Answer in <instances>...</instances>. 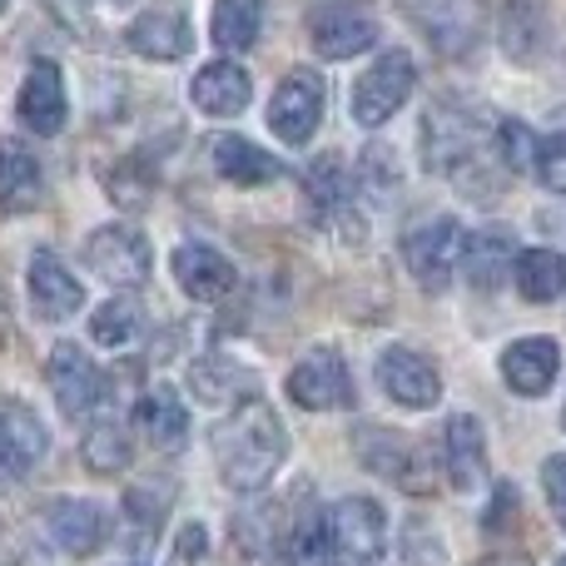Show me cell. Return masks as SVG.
Instances as JSON below:
<instances>
[{"instance_id":"obj_8","label":"cell","mask_w":566,"mask_h":566,"mask_svg":"<svg viewBox=\"0 0 566 566\" xmlns=\"http://www.w3.org/2000/svg\"><path fill=\"white\" fill-rule=\"evenodd\" d=\"M45 378H50V392H55L65 418H90V412L105 408V398H109V373L95 368L80 343H55V353H50V363H45Z\"/></svg>"},{"instance_id":"obj_26","label":"cell","mask_w":566,"mask_h":566,"mask_svg":"<svg viewBox=\"0 0 566 566\" xmlns=\"http://www.w3.org/2000/svg\"><path fill=\"white\" fill-rule=\"evenodd\" d=\"M303 199H308L313 219L318 224H338V219H353V179L343 169L338 155H318L303 175Z\"/></svg>"},{"instance_id":"obj_32","label":"cell","mask_w":566,"mask_h":566,"mask_svg":"<svg viewBox=\"0 0 566 566\" xmlns=\"http://www.w3.org/2000/svg\"><path fill=\"white\" fill-rule=\"evenodd\" d=\"M80 458H85V468L95 472V478H119V472L129 468V438H125V428L119 422H109V418H99L95 428L85 432V442H80Z\"/></svg>"},{"instance_id":"obj_41","label":"cell","mask_w":566,"mask_h":566,"mask_svg":"<svg viewBox=\"0 0 566 566\" xmlns=\"http://www.w3.org/2000/svg\"><path fill=\"white\" fill-rule=\"evenodd\" d=\"M542 488H547L552 517L566 527V458H562V452H552V458L542 462Z\"/></svg>"},{"instance_id":"obj_31","label":"cell","mask_w":566,"mask_h":566,"mask_svg":"<svg viewBox=\"0 0 566 566\" xmlns=\"http://www.w3.org/2000/svg\"><path fill=\"white\" fill-rule=\"evenodd\" d=\"M169 512V482H139V488L125 492V522H129V547L145 552L149 542H155L159 522H165Z\"/></svg>"},{"instance_id":"obj_27","label":"cell","mask_w":566,"mask_h":566,"mask_svg":"<svg viewBox=\"0 0 566 566\" xmlns=\"http://www.w3.org/2000/svg\"><path fill=\"white\" fill-rule=\"evenodd\" d=\"M512 259H517V249H512L507 229H482V234H472L462 244V274H468V283L478 293H497Z\"/></svg>"},{"instance_id":"obj_36","label":"cell","mask_w":566,"mask_h":566,"mask_svg":"<svg viewBox=\"0 0 566 566\" xmlns=\"http://www.w3.org/2000/svg\"><path fill=\"white\" fill-rule=\"evenodd\" d=\"M537 40H542V15L527 0H512V6L502 10V45H507V55L532 60L537 55Z\"/></svg>"},{"instance_id":"obj_14","label":"cell","mask_w":566,"mask_h":566,"mask_svg":"<svg viewBox=\"0 0 566 566\" xmlns=\"http://www.w3.org/2000/svg\"><path fill=\"white\" fill-rule=\"evenodd\" d=\"M125 45L135 50V55L155 60V65H169V60H179V55L195 50V30H189V20H185L179 6H149L129 20Z\"/></svg>"},{"instance_id":"obj_22","label":"cell","mask_w":566,"mask_h":566,"mask_svg":"<svg viewBox=\"0 0 566 566\" xmlns=\"http://www.w3.org/2000/svg\"><path fill=\"white\" fill-rule=\"evenodd\" d=\"M169 264H175L179 289H185L189 298H199V303L224 298V293L239 283L234 264H229V259L219 254V249H209V244H179Z\"/></svg>"},{"instance_id":"obj_17","label":"cell","mask_w":566,"mask_h":566,"mask_svg":"<svg viewBox=\"0 0 566 566\" xmlns=\"http://www.w3.org/2000/svg\"><path fill=\"white\" fill-rule=\"evenodd\" d=\"M20 125L35 129V135H60V125H65V75H60L55 60H35L25 75V85H20Z\"/></svg>"},{"instance_id":"obj_28","label":"cell","mask_w":566,"mask_h":566,"mask_svg":"<svg viewBox=\"0 0 566 566\" xmlns=\"http://www.w3.org/2000/svg\"><path fill=\"white\" fill-rule=\"evenodd\" d=\"M214 169L219 179H229V185H274L283 175V165L274 155H264L259 145H249L244 135H219L214 139Z\"/></svg>"},{"instance_id":"obj_37","label":"cell","mask_w":566,"mask_h":566,"mask_svg":"<svg viewBox=\"0 0 566 566\" xmlns=\"http://www.w3.org/2000/svg\"><path fill=\"white\" fill-rule=\"evenodd\" d=\"M497 155H502V165H507V175H517V169H532L537 139H532V129L522 125V119H497Z\"/></svg>"},{"instance_id":"obj_18","label":"cell","mask_w":566,"mask_h":566,"mask_svg":"<svg viewBox=\"0 0 566 566\" xmlns=\"http://www.w3.org/2000/svg\"><path fill=\"white\" fill-rule=\"evenodd\" d=\"M189 388H195L199 402L224 408V412L239 408L244 398H259V378L239 358H229V353H209V358H199L195 368H189Z\"/></svg>"},{"instance_id":"obj_16","label":"cell","mask_w":566,"mask_h":566,"mask_svg":"<svg viewBox=\"0 0 566 566\" xmlns=\"http://www.w3.org/2000/svg\"><path fill=\"white\" fill-rule=\"evenodd\" d=\"M25 293H30V308H35L45 323H65V318H75V313L85 308V283L70 274L55 254H45V249L30 259Z\"/></svg>"},{"instance_id":"obj_1","label":"cell","mask_w":566,"mask_h":566,"mask_svg":"<svg viewBox=\"0 0 566 566\" xmlns=\"http://www.w3.org/2000/svg\"><path fill=\"white\" fill-rule=\"evenodd\" d=\"M422 165L428 175L458 185L468 199H482L478 179H488L492 195H502V175H507L497 155V125H488L478 109L458 99H438L422 115Z\"/></svg>"},{"instance_id":"obj_20","label":"cell","mask_w":566,"mask_h":566,"mask_svg":"<svg viewBox=\"0 0 566 566\" xmlns=\"http://www.w3.org/2000/svg\"><path fill=\"white\" fill-rule=\"evenodd\" d=\"M135 428H139V438H145L149 448H159V452L185 448V438H189V412H185V402H179V392L169 388V382H155L149 392H139V402H135Z\"/></svg>"},{"instance_id":"obj_44","label":"cell","mask_w":566,"mask_h":566,"mask_svg":"<svg viewBox=\"0 0 566 566\" xmlns=\"http://www.w3.org/2000/svg\"><path fill=\"white\" fill-rule=\"evenodd\" d=\"M10 333H15V323H10V298H6V289H0V348L10 343Z\"/></svg>"},{"instance_id":"obj_38","label":"cell","mask_w":566,"mask_h":566,"mask_svg":"<svg viewBox=\"0 0 566 566\" xmlns=\"http://www.w3.org/2000/svg\"><path fill=\"white\" fill-rule=\"evenodd\" d=\"M532 175L537 185H547L552 195H566V135H547L532 155Z\"/></svg>"},{"instance_id":"obj_34","label":"cell","mask_w":566,"mask_h":566,"mask_svg":"<svg viewBox=\"0 0 566 566\" xmlns=\"http://www.w3.org/2000/svg\"><path fill=\"white\" fill-rule=\"evenodd\" d=\"M139 303L135 298H109L99 303V313L90 318V338L105 343V348H125V343L139 338Z\"/></svg>"},{"instance_id":"obj_39","label":"cell","mask_w":566,"mask_h":566,"mask_svg":"<svg viewBox=\"0 0 566 566\" xmlns=\"http://www.w3.org/2000/svg\"><path fill=\"white\" fill-rule=\"evenodd\" d=\"M363 185H368V195H398V159H392L388 145H368V155H363Z\"/></svg>"},{"instance_id":"obj_4","label":"cell","mask_w":566,"mask_h":566,"mask_svg":"<svg viewBox=\"0 0 566 566\" xmlns=\"http://www.w3.org/2000/svg\"><path fill=\"white\" fill-rule=\"evenodd\" d=\"M412 85H418V60L408 50H382L353 85V119L363 129H378L408 105Z\"/></svg>"},{"instance_id":"obj_6","label":"cell","mask_w":566,"mask_h":566,"mask_svg":"<svg viewBox=\"0 0 566 566\" xmlns=\"http://www.w3.org/2000/svg\"><path fill=\"white\" fill-rule=\"evenodd\" d=\"M358 462L378 478H388L392 488L412 492V497H428L438 488L432 478V462L422 452V442H412L408 432H392V428H363L358 432Z\"/></svg>"},{"instance_id":"obj_43","label":"cell","mask_w":566,"mask_h":566,"mask_svg":"<svg viewBox=\"0 0 566 566\" xmlns=\"http://www.w3.org/2000/svg\"><path fill=\"white\" fill-rule=\"evenodd\" d=\"M205 552H209V532L199 527V522H189V527L179 532V542H175V566H195Z\"/></svg>"},{"instance_id":"obj_19","label":"cell","mask_w":566,"mask_h":566,"mask_svg":"<svg viewBox=\"0 0 566 566\" xmlns=\"http://www.w3.org/2000/svg\"><path fill=\"white\" fill-rule=\"evenodd\" d=\"M562 368V348L552 338H517L502 353V378L517 398H542V392L557 382Z\"/></svg>"},{"instance_id":"obj_25","label":"cell","mask_w":566,"mask_h":566,"mask_svg":"<svg viewBox=\"0 0 566 566\" xmlns=\"http://www.w3.org/2000/svg\"><path fill=\"white\" fill-rule=\"evenodd\" d=\"M195 105L205 109V115L214 119H234L249 109V95H254V85H249L244 65H234V60H214V65H205L195 75Z\"/></svg>"},{"instance_id":"obj_15","label":"cell","mask_w":566,"mask_h":566,"mask_svg":"<svg viewBox=\"0 0 566 566\" xmlns=\"http://www.w3.org/2000/svg\"><path fill=\"white\" fill-rule=\"evenodd\" d=\"M378 378H382V388H388V398L402 402V408H432V402L442 398L438 363L418 348H388L378 358Z\"/></svg>"},{"instance_id":"obj_33","label":"cell","mask_w":566,"mask_h":566,"mask_svg":"<svg viewBox=\"0 0 566 566\" xmlns=\"http://www.w3.org/2000/svg\"><path fill=\"white\" fill-rule=\"evenodd\" d=\"M155 159L149 155H129V159H119L115 169H109V179H105V189H109V199H115L119 209H145L149 199H155Z\"/></svg>"},{"instance_id":"obj_11","label":"cell","mask_w":566,"mask_h":566,"mask_svg":"<svg viewBox=\"0 0 566 566\" xmlns=\"http://www.w3.org/2000/svg\"><path fill=\"white\" fill-rule=\"evenodd\" d=\"M289 398L303 412H333V408H353V378L343 353L333 348H313L293 363L289 373Z\"/></svg>"},{"instance_id":"obj_42","label":"cell","mask_w":566,"mask_h":566,"mask_svg":"<svg viewBox=\"0 0 566 566\" xmlns=\"http://www.w3.org/2000/svg\"><path fill=\"white\" fill-rule=\"evenodd\" d=\"M512 517H517V488H512V482H502V488L492 492V507H488V517H482V527H488V532H507Z\"/></svg>"},{"instance_id":"obj_47","label":"cell","mask_w":566,"mask_h":566,"mask_svg":"<svg viewBox=\"0 0 566 566\" xmlns=\"http://www.w3.org/2000/svg\"><path fill=\"white\" fill-rule=\"evenodd\" d=\"M0 10H6V0H0Z\"/></svg>"},{"instance_id":"obj_35","label":"cell","mask_w":566,"mask_h":566,"mask_svg":"<svg viewBox=\"0 0 566 566\" xmlns=\"http://www.w3.org/2000/svg\"><path fill=\"white\" fill-rule=\"evenodd\" d=\"M328 557V532H323V512L303 507L298 522L289 527V537H283V562L289 566H318Z\"/></svg>"},{"instance_id":"obj_10","label":"cell","mask_w":566,"mask_h":566,"mask_svg":"<svg viewBox=\"0 0 566 566\" xmlns=\"http://www.w3.org/2000/svg\"><path fill=\"white\" fill-rule=\"evenodd\" d=\"M35 527H40V537H45L55 552H65V557H95V552L109 542V517L85 497L45 502Z\"/></svg>"},{"instance_id":"obj_2","label":"cell","mask_w":566,"mask_h":566,"mask_svg":"<svg viewBox=\"0 0 566 566\" xmlns=\"http://www.w3.org/2000/svg\"><path fill=\"white\" fill-rule=\"evenodd\" d=\"M283 452H289V438H283V422L274 418V408L264 398H244L214 428L219 478L234 492H244V497L274 482V472L283 468Z\"/></svg>"},{"instance_id":"obj_7","label":"cell","mask_w":566,"mask_h":566,"mask_svg":"<svg viewBox=\"0 0 566 566\" xmlns=\"http://www.w3.org/2000/svg\"><path fill=\"white\" fill-rule=\"evenodd\" d=\"M412 30H422L438 55L462 60L478 50L482 40V6L478 0H398Z\"/></svg>"},{"instance_id":"obj_3","label":"cell","mask_w":566,"mask_h":566,"mask_svg":"<svg viewBox=\"0 0 566 566\" xmlns=\"http://www.w3.org/2000/svg\"><path fill=\"white\" fill-rule=\"evenodd\" d=\"M323 532H328V552L348 566H373L388 552V512L378 497H343L338 507L323 512Z\"/></svg>"},{"instance_id":"obj_30","label":"cell","mask_w":566,"mask_h":566,"mask_svg":"<svg viewBox=\"0 0 566 566\" xmlns=\"http://www.w3.org/2000/svg\"><path fill=\"white\" fill-rule=\"evenodd\" d=\"M214 45L219 50H249L259 45V30H264V0H214Z\"/></svg>"},{"instance_id":"obj_5","label":"cell","mask_w":566,"mask_h":566,"mask_svg":"<svg viewBox=\"0 0 566 566\" xmlns=\"http://www.w3.org/2000/svg\"><path fill=\"white\" fill-rule=\"evenodd\" d=\"M308 40L323 60H353L378 45V6L368 0H318L308 6Z\"/></svg>"},{"instance_id":"obj_45","label":"cell","mask_w":566,"mask_h":566,"mask_svg":"<svg viewBox=\"0 0 566 566\" xmlns=\"http://www.w3.org/2000/svg\"><path fill=\"white\" fill-rule=\"evenodd\" d=\"M478 566H532L527 557H488V562H478Z\"/></svg>"},{"instance_id":"obj_21","label":"cell","mask_w":566,"mask_h":566,"mask_svg":"<svg viewBox=\"0 0 566 566\" xmlns=\"http://www.w3.org/2000/svg\"><path fill=\"white\" fill-rule=\"evenodd\" d=\"M40 195H45L40 159L20 139H0V219L30 214L40 205Z\"/></svg>"},{"instance_id":"obj_40","label":"cell","mask_w":566,"mask_h":566,"mask_svg":"<svg viewBox=\"0 0 566 566\" xmlns=\"http://www.w3.org/2000/svg\"><path fill=\"white\" fill-rule=\"evenodd\" d=\"M402 552H408V566H442L438 532H432L428 522H418V517H408V527H402Z\"/></svg>"},{"instance_id":"obj_24","label":"cell","mask_w":566,"mask_h":566,"mask_svg":"<svg viewBox=\"0 0 566 566\" xmlns=\"http://www.w3.org/2000/svg\"><path fill=\"white\" fill-rule=\"evenodd\" d=\"M50 452V432L25 402H0V462L15 472L40 468V458Z\"/></svg>"},{"instance_id":"obj_29","label":"cell","mask_w":566,"mask_h":566,"mask_svg":"<svg viewBox=\"0 0 566 566\" xmlns=\"http://www.w3.org/2000/svg\"><path fill=\"white\" fill-rule=\"evenodd\" d=\"M512 279L527 303H557L566 293V259L557 249H522L512 259Z\"/></svg>"},{"instance_id":"obj_12","label":"cell","mask_w":566,"mask_h":566,"mask_svg":"<svg viewBox=\"0 0 566 566\" xmlns=\"http://www.w3.org/2000/svg\"><path fill=\"white\" fill-rule=\"evenodd\" d=\"M85 259L115 289H139L149 279V239L135 224H105L85 239Z\"/></svg>"},{"instance_id":"obj_23","label":"cell","mask_w":566,"mask_h":566,"mask_svg":"<svg viewBox=\"0 0 566 566\" xmlns=\"http://www.w3.org/2000/svg\"><path fill=\"white\" fill-rule=\"evenodd\" d=\"M442 452H448V478L458 482V492H472L488 482V432L472 412H458L442 432Z\"/></svg>"},{"instance_id":"obj_46","label":"cell","mask_w":566,"mask_h":566,"mask_svg":"<svg viewBox=\"0 0 566 566\" xmlns=\"http://www.w3.org/2000/svg\"><path fill=\"white\" fill-rule=\"evenodd\" d=\"M557 566H566V557H562V562H557Z\"/></svg>"},{"instance_id":"obj_9","label":"cell","mask_w":566,"mask_h":566,"mask_svg":"<svg viewBox=\"0 0 566 566\" xmlns=\"http://www.w3.org/2000/svg\"><path fill=\"white\" fill-rule=\"evenodd\" d=\"M462 244H468V234H462L458 219H428V224L408 229L402 259H408L412 279H418L422 289L442 293L452 283V274L462 269Z\"/></svg>"},{"instance_id":"obj_13","label":"cell","mask_w":566,"mask_h":566,"mask_svg":"<svg viewBox=\"0 0 566 566\" xmlns=\"http://www.w3.org/2000/svg\"><path fill=\"white\" fill-rule=\"evenodd\" d=\"M323 119V80L318 70H289L279 80L274 99H269V129L283 139V145H303L313 139Z\"/></svg>"}]
</instances>
